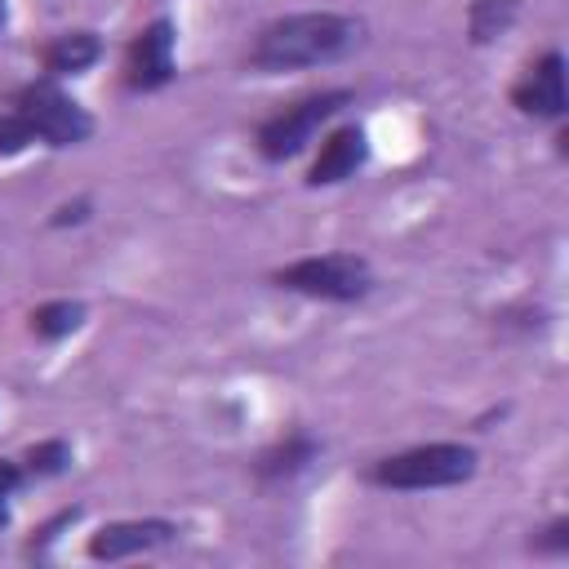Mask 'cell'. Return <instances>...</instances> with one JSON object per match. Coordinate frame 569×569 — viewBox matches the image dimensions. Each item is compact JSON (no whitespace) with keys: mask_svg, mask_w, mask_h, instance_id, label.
I'll list each match as a JSON object with an SVG mask.
<instances>
[{"mask_svg":"<svg viewBox=\"0 0 569 569\" xmlns=\"http://www.w3.org/2000/svg\"><path fill=\"white\" fill-rule=\"evenodd\" d=\"M365 27L347 13H329V9H311V13H289L267 22L253 44H249V67L262 76L276 71H298V67H320V62H338L360 44Z\"/></svg>","mask_w":569,"mask_h":569,"instance_id":"cell-1","label":"cell"},{"mask_svg":"<svg viewBox=\"0 0 569 569\" xmlns=\"http://www.w3.org/2000/svg\"><path fill=\"white\" fill-rule=\"evenodd\" d=\"M480 467V453L458 440H436V445H413L405 453L378 458L369 467V480L382 489H449L471 480Z\"/></svg>","mask_w":569,"mask_h":569,"instance_id":"cell-2","label":"cell"},{"mask_svg":"<svg viewBox=\"0 0 569 569\" xmlns=\"http://www.w3.org/2000/svg\"><path fill=\"white\" fill-rule=\"evenodd\" d=\"M9 107L27 120V129H31L36 142L58 147V151H62V147H80V142L93 133V116H89L53 76L27 80V84L13 93Z\"/></svg>","mask_w":569,"mask_h":569,"instance_id":"cell-3","label":"cell"},{"mask_svg":"<svg viewBox=\"0 0 569 569\" xmlns=\"http://www.w3.org/2000/svg\"><path fill=\"white\" fill-rule=\"evenodd\" d=\"M351 102V89H320V93H307L280 111H271L262 124H258V156L262 160H293L298 151H307V142Z\"/></svg>","mask_w":569,"mask_h":569,"instance_id":"cell-4","label":"cell"},{"mask_svg":"<svg viewBox=\"0 0 569 569\" xmlns=\"http://www.w3.org/2000/svg\"><path fill=\"white\" fill-rule=\"evenodd\" d=\"M280 289L302 293V298H320V302H356L373 289V271L365 258L356 253H316V258H298L289 267H280L271 276Z\"/></svg>","mask_w":569,"mask_h":569,"instance_id":"cell-5","label":"cell"},{"mask_svg":"<svg viewBox=\"0 0 569 569\" xmlns=\"http://www.w3.org/2000/svg\"><path fill=\"white\" fill-rule=\"evenodd\" d=\"M173 44H178V27H173L169 18L147 22V27L129 40V49H124V89H133V93H156V89H164V84L178 76Z\"/></svg>","mask_w":569,"mask_h":569,"instance_id":"cell-6","label":"cell"},{"mask_svg":"<svg viewBox=\"0 0 569 569\" xmlns=\"http://www.w3.org/2000/svg\"><path fill=\"white\" fill-rule=\"evenodd\" d=\"M511 102L516 111L533 116V120H560L569 107V89H565V53L547 49L538 62L525 67V76L511 84Z\"/></svg>","mask_w":569,"mask_h":569,"instance_id":"cell-7","label":"cell"},{"mask_svg":"<svg viewBox=\"0 0 569 569\" xmlns=\"http://www.w3.org/2000/svg\"><path fill=\"white\" fill-rule=\"evenodd\" d=\"M173 538H178V525L156 520V516H147V520H111L89 538V556L93 560H124V556L156 551V547H164Z\"/></svg>","mask_w":569,"mask_h":569,"instance_id":"cell-8","label":"cell"},{"mask_svg":"<svg viewBox=\"0 0 569 569\" xmlns=\"http://www.w3.org/2000/svg\"><path fill=\"white\" fill-rule=\"evenodd\" d=\"M369 160V133L360 124H342L320 142V156L307 169V187H338L356 178Z\"/></svg>","mask_w":569,"mask_h":569,"instance_id":"cell-9","label":"cell"},{"mask_svg":"<svg viewBox=\"0 0 569 569\" xmlns=\"http://www.w3.org/2000/svg\"><path fill=\"white\" fill-rule=\"evenodd\" d=\"M316 458H320V440H311L307 431H289L280 445H271V449L253 462V471H258L262 485H284V480H293L298 471H307Z\"/></svg>","mask_w":569,"mask_h":569,"instance_id":"cell-10","label":"cell"},{"mask_svg":"<svg viewBox=\"0 0 569 569\" xmlns=\"http://www.w3.org/2000/svg\"><path fill=\"white\" fill-rule=\"evenodd\" d=\"M40 58H44V71L53 80L58 76H80L102 58V40H98V31H62L44 44Z\"/></svg>","mask_w":569,"mask_h":569,"instance_id":"cell-11","label":"cell"},{"mask_svg":"<svg viewBox=\"0 0 569 569\" xmlns=\"http://www.w3.org/2000/svg\"><path fill=\"white\" fill-rule=\"evenodd\" d=\"M520 18V0H471L467 9V31L476 44H489V40H502Z\"/></svg>","mask_w":569,"mask_h":569,"instance_id":"cell-12","label":"cell"},{"mask_svg":"<svg viewBox=\"0 0 569 569\" xmlns=\"http://www.w3.org/2000/svg\"><path fill=\"white\" fill-rule=\"evenodd\" d=\"M80 325H84V302H71V298H53V302H40V307L31 311V333H36L40 342L71 338Z\"/></svg>","mask_w":569,"mask_h":569,"instance_id":"cell-13","label":"cell"},{"mask_svg":"<svg viewBox=\"0 0 569 569\" xmlns=\"http://www.w3.org/2000/svg\"><path fill=\"white\" fill-rule=\"evenodd\" d=\"M71 467V445L67 440H40L22 453V476L27 480H53Z\"/></svg>","mask_w":569,"mask_h":569,"instance_id":"cell-14","label":"cell"},{"mask_svg":"<svg viewBox=\"0 0 569 569\" xmlns=\"http://www.w3.org/2000/svg\"><path fill=\"white\" fill-rule=\"evenodd\" d=\"M36 138H31V129H27V120L13 111V107H4L0 111V156H18V151H27Z\"/></svg>","mask_w":569,"mask_h":569,"instance_id":"cell-15","label":"cell"},{"mask_svg":"<svg viewBox=\"0 0 569 569\" xmlns=\"http://www.w3.org/2000/svg\"><path fill=\"white\" fill-rule=\"evenodd\" d=\"M22 462L13 458H0V525H9V511H13V493L22 489Z\"/></svg>","mask_w":569,"mask_h":569,"instance_id":"cell-16","label":"cell"},{"mask_svg":"<svg viewBox=\"0 0 569 569\" xmlns=\"http://www.w3.org/2000/svg\"><path fill=\"white\" fill-rule=\"evenodd\" d=\"M533 547L538 551H569V520L560 516V520H551L547 525V533L542 538H533Z\"/></svg>","mask_w":569,"mask_h":569,"instance_id":"cell-17","label":"cell"},{"mask_svg":"<svg viewBox=\"0 0 569 569\" xmlns=\"http://www.w3.org/2000/svg\"><path fill=\"white\" fill-rule=\"evenodd\" d=\"M84 218H89V200H76V204H62V209H53L49 227H67V222H84Z\"/></svg>","mask_w":569,"mask_h":569,"instance_id":"cell-18","label":"cell"}]
</instances>
